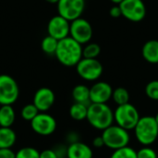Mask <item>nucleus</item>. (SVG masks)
<instances>
[{"mask_svg": "<svg viewBox=\"0 0 158 158\" xmlns=\"http://www.w3.org/2000/svg\"><path fill=\"white\" fill-rule=\"evenodd\" d=\"M55 56L58 62L65 67H76L82 58V45L70 36L58 41Z\"/></svg>", "mask_w": 158, "mask_h": 158, "instance_id": "obj_1", "label": "nucleus"}, {"mask_svg": "<svg viewBox=\"0 0 158 158\" xmlns=\"http://www.w3.org/2000/svg\"><path fill=\"white\" fill-rule=\"evenodd\" d=\"M86 120L98 131H104L114 122V111L107 104L91 103L88 106Z\"/></svg>", "mask_w": 158, "mask_h": 158, "instance_id": "obj_2", "label": "nucleus"}, {"mask_svg": "<svg viewBox=\"0 0 158 158\" xmlns=\"http://www.w3.org/2000/svg\"><path fill=\"white\" fill-rule=\"evenodd\" d=\"M133 131L136 140L143 146H150L158 138V125L152 116L140 118Z\"/></svg>", "mask_w": 158, "mask_h": 158, "instance_id": "obj_3", "label": "nucleus"}, {"mask_svg": "<svg viewBox=\"0 0 158 158\" xmlns=\"http://www.w3.org/2000/svg\"><path fill=\"white\" fill-rule=\"evenodd\" d=\"M101 136L104 140L105 146L113 151L128 146L131 142V135L129 131L121 128L117 124H112L111 126L102 131Z\"/></svg>", "mask_w": 158, "mask_h": 158, "instance_id": "obj_4", "label": "nucleus"}, {"mask_svg": "<svg viewBox=\"0 0 158 158\" xmlns=\"http://www.w3.org/2000/svg\"><path fill=\"white\" fill-rule=\"evenodd\" d=\"M140 118L138 109L130 103L118 106L114 111V121L116 124L129 131H133Z\"/></svg>", "mask_w": 158, "mask_h": 158, "instance_id": "obj_5", "label": "nucleus"}, {"mask_svg": "<svg viewBox=\"0 0 158 158\" xmlns=\"http://www.w3.org/2000/svg\"><path fill=\"white\" fill-rule=\"evenodd\" d=\"M103 65L96 58L82 57L76 65L78 75L84 81H95L103 74Z\"/></svg>", "mask_w": 158, "mask_h": 158, "instance_id": "obj_6", "label": "nucleus"}, {"mask_svg": "<svg viewBox=\"0 0 158 158\" xmlns=\"http://www.w3.org/2000/svg\"><path fill=\"white\" fill-rule=\"evenodd\" d=\"M19 95V89L16 80L7 75H0V106L15 104Z\"/></svg>", "mask_w": 158, "mask_h": 158, "instance_id": "obj_7", "label": "nucleus"}, {"mask_svg": "<svg viewBox=\"0 0 158 158\" xmlns=\"http://www.w3.org/2000/svg\"><path fill=\"white\" fill-rule=\"evenodd\" d=\"M69 36L81 45L86 44L93 37V27L87 19L78 18L70 21Z\"/></svg>", "mask_w": 158, "mask_h": 158, "instance_id": "obj_8", "label": "nucleus"}, {"mask_svg": "<svg viewBox=\"0 0 158 158\" xmlns=\"http://www.w3.org/2000/svg\"><path fill=\"white\" fill-rule=\"evenodd\" d=\"M30 123L33 132L44 137L52 135L57 127L56 118L46 112H40Z\"/></svg>", "mask_w": 158, "mask_h": 158, "instance_id": "obj_9", "label": "nucleus"}, {"mask_svg": "<svg viewBox=\"0 0 158 158\" xmlns=\"http://www.w3.org/2000/svg\"><path fill=\"white\" fill-rule=\"evenodd\" d=\"M118 6L122 16L130 21L140 22L146 16V6L143 0H123Z\"/></svg>", "mask_w": 158, "mask_h": 158, "instance_id": "obj_10", "label": "nucleus"}, {"mask_svg": "<svg viewBox=\"0 0 158 158\" xmlns=\"http://www.w3.org/2000/svg\"><path fill=\"white\" fill-rule=\"evenodd\" d=\"M58 15L69 21L81 18L85 8V0H59L57 2Z\"/></svg>", "mask_w": 158, "mask_h": 158, "instance_id": "obj_11", "label": "nucleus"}, {"mask_svg": "<svg viewBox=\"0 0 158 158\" xmlns=\"http://www.w3.org/2000/svg\"><path fill=\"white\" fill-rule=\"evenodd\" d=\"M69 25L70 21L66 19L60 15L53 17L47 24L48 35L56 38V40H62L69 36Z\"/></svg>", "mask_w": 158, "mask_h": 158, "instance_id": "obj_12", "label": "nucleus"}, {"mask_svg": "<svg viewBox=\"0 0 158 158\" xmlns=\"http://www.w3.org/2000/svg\"><path fill=\"white\" fill-rule=\"evenodd\" d=\"M55 101L56 95L52 89L48 87H42L35 92L32 104L37 107L39 112H47L52 108Z\"/></svg>", "mask_w": 158, "mask_h": 158, "instance_id": "obj_13", "label": "nucleus"}, {"mask_svg": "<svg viewBox=\"0 0 158 158\" xmlns=\"http://www.w3.org/2000/svg\"><path fill=\"white\" fill-rule=\"evenodd\" d=\"M113 88L106 81H97L90 88V102L106 104L112 98Z\"/></svg>", "mask_w": 158, "mask_h": 158, "instance_id": "obj_14", "label": "nucleus"}, {"mask_svg": "<svg viewBox=\"0 0 158 158\" xmlns=\"http://www.w3.org/2000/svg\"><path fill=\"white\" fill-rule=\"evenodd\" d=\"M94 152L92 148L82 143L78 142L72 144L68 145V152H67V158H93Z\"/></svg>", "mask_w": 158, "mask_h": 158, "instance_id": "obj_15", "label": "nucleus"}, {"mask_svg": "<svg viewBox=\"0 0 158 158\" xmlns=\"http://www.w3.org/2000/svg\"><path fill=\"white\" fill-rule=\"evenodd\" d=\"M142 55L145 61L151 64H158V41L149 40L147 41L143 48Z\"/></svg>", "mask_w": 158, "mask_h": 158, "instance_id": "obj_16", "label": "nucleus"}, {"mask_svg": "<svg viewBox=\"0 0 158 158\" xmlns=\"http://www.w3.org/2000/svg\"><path fill=\"white\" fill-rule=\"evenodd\" d=\"M16 120V112L12 106H0V127L11 128Z\"/></svg>", "mask_w": 158, "mask_h": 158, "instance_id": "obj_17", "label": "nucleus"}, {"mask_svg": "<svg viewBox=\"0 0 158 158\" xmlns=\"http://www.w3.org/2000/svg\"><path fill=\"white\" fill-rule=\"evenodd\" d=\"M17 142V133L12 128L0 127V149L12 148Z\"/></svg>", "mask_w": 158, "mask_h": 158, "instance_id": "obj_18", "label": "nucleus"}, {"mask_svg": "<svg viewBox=\"0 0 158 158\" xmlns=\"http://www.w3.org/2000/svg\"><path fill=\"white\" fill-rule=\"evenodd\" d=\"M72 98L76 103L90 105V88L84 84H78L72 90Z\"/></svg>", "mask_w": 158, "mask_h": 158, "instance_id": "obj_19", "label": "nucleus"}, {"mask_svg": "<svg viewBox=\"0 0 158 158\" xmlns=\"http://www.w3.org/2000/svg\"><path fill=\"white\" fill-rule=\"evenodd\" d=\"M88 106L89 105L75 102L69 107V113L70 118L76 121H82V120L86 119L87 112H88Z\"/></svg>", "mask_w": 158, "mask_h": 158, "instance_id": "obj_20", "label": "nucleus"}, {"mask_svg": "<svg viewBox=\"0 0 158 158\" xmlns=\"http://www.w3.org/2000/svg\"><path fill=\"white\" fill-rule=\"evenodd\" d=\"M112 99L117 104V106L125 105L127 103H130V93L124 87H118L113 90Z\"/></svg>", "mask_w": 158, "mask_h": 158, "instance_id": "obj_21", "label": "nucleus"}, {"mask_svg": "<svg viewBox=\"0 0 158 158\" xmlns=\"http://www.w3.org/2000/svg\"><path fill=\"white\" fill-rule=\"evenodd\" d=\"M57 44H58V40H56V38L50 35H47L43 39L41 43V48L43 52L47 55H55L57 47Z\"/></svg>", "mask_w": 158, "mask_h": 158, "instance_id": "obj_22", "label": "nucleus"}, {"mask_svg": "<svg viewBox=\"0 0 158 158\" xmlns=\"http://www.w3.org/2000/svg\"><path fill=\"white\" fill-rule=\"evenodd\" d=\"M101 53V47L96 43H88L82 48V57L84 58H97Z\"/></svg>", "mask_w": 158, "mask_h": 158, "instance_id": "obj_23", "label": "nucleus"}, {"mask_svg": "<svg viewBox=\"0 0 158 158\" xmlns=\"http://www.w3.org/2000/svg\"><path fill=\"white\" fill-rule=\"evenodd\" d=\"M110 158H137V151L128 145L114 150Z\"/></svg>", "mask_w": 158, "mask_h": 158, "instance_id": "obj_24", "label": "nucleus"}, {"mask_svg": "<svg viewBox=\"0 0 158 158\" xmlns=\"http://www.w3.org/2000/svg\"><path fill=\"white\" fill-rule=\"evenodd\" d=\"M39 110L37 109V107L31 103V104H27L25 105L21 110H20V117L25 120V121H29L31 122L38 114H39Z\"/></svg>", "mask_w": 158, "mask_h": 158, "instance_id": "obj_25", "label": "nucleus"}, {"mask_svg": "<svg viewBox=\"0 0 158 158\" xmlns=\"http://www.w3.org/2000/svg\"><path fill=\"white\" fill-rule=\"evenodd\" d=\"M40 152L34 147L25 146L16 152L15 158H39Z\"/></svg>", "mask_w": 158, "mask_h": 158, "instance_id": "obj_26", "label": "nucleus"}, {"mask_svg": "<svg viewBox=\"0 0 158 158\" xmlns=\"http://www.w3.org/2000/svg\"><path fill=\"white\" fill-rule=\"evenodd\" d=\"M145 94L148 98L158 101V80L152 81L145 86Z\"/></svg>", "mask_w": 158, "mask_h": 158, "instance_id": "obj_27", "label": "nucleus"}, {"mask_svg": "<svg viewBox=\"0 0 158 158\" xmlns=\"http://www.w3.org/2000/svg\"><path fill=\"white\" fill-rule=\"evenodd\" d=\"M156 152L150 146H143L137 151V158H157Z\"/></svg>", "mask_w": 158, "mask_h": 158, "instance_id": "obj_28", "label": "nucleus"}, {"mask_svg": "<svg viewBox=\"0 0 158 158\" xmlns=\"http://www.w3.org/2000/svg\"><path fill=\"white\" fill-rule=\"evenodd\" d=\"M54 152L56 153L58 158H67V152H68V144L65 143H57L53 148Z\"/></svg>", "mask_w": 158, "mask_h": 158, "instance_id": "obj_29", "label": "nucleus"}, {"mask_svg": "<svg viewBox=\"0 0 158 158\" xmlns=\"http://www.w3.org/2000/svg\"><path fill=\"white\" fill-rule=\"evenodd\" d=\"M80 134L75 131H69L67 134H66V137H65V142L68 145L69 144H72V143H78L80 142Z\"/></svg>", "mask_w": 158, "mask_h": 158, "instance_id": "obj_30", "label": "nucleus"}, {"mask_svg": "<svg viewBox=\"0 0 158 158\" xmlns=\"http://www.w3.org/2000/svg\"><path fill=\"white\" fill-rule=\"evenodd\" d=\"M16 152L12 148H1L0 149V158H15Z\"/></svg>", "mask_w": 158, "mask_h": 158, "instance_id": "obj_31", "label": "nucleus"}, {"mask_svg": "<svg viewBox=\"0 0 158 158\" xmlns=\"http://www.w3.org/2000/svg\"><path fill=\"white\" fill-rule=\"evenodd\" d=\"M39 158H58L56 156V153L54 152V150L51 149H44L42 152H40Z\"/></svg>", "mask_w": 158, "mask_h": 158, "instance_id": "obj_32", "label": "nucleus"}, {"mask_svg": "<svg viewBox=\"0 0 158 158\" xmlns=\"http://www.w3.org/2000/svg\"><path fill=\"white\" fill-rule=\"evenodd\" d=\"M109 14H110V16H111L112 18H115V19L119 18L120 16H122L121 9H120L119 6H118V5L113 6L110 8V10H109Z\"/></svg>", "mask_w": 158, "mask_h": 158, "instance_id": "obj_33", "label": "nucleus"}, {"mask_svg": "<svg viewBox=\"0 0 158 158\" xmlns=\"http://www.w3.org/2000/svg\"><path fill=\"white\" fill-rule=\"evenodd\" d=\"M93 146L95 148H102L105 146V143L104 140L102 138V136H96L94 140H93Z\"/></svg>", "mask_w": 158, "mask_h": 158, "instance_id": "obj_34", "label": "nucleus"}, {"mask_svg": "<svg viewBox=\"0 0 158 158\" xmlns=\"http://www.w3.org/2000/svg\"><path fill=\"white\" fill-rule=\"evenodd\" d=\"M110 1H111L112 3H114L115 5H119L123 0H110Z\"/></svg>", "mask_w": 158, "mask_h": 158, "instance_id": "obj_35", "label": "nucleus"}, {"mask_svg": "<svg viewBox=\"0 0 158 158\" xmlns=\"http://www.w3.org/2000/svg\"><path fill=\"white\" fill-rule=\"evenodd\" d=\"M45 1L48 2V3H50V4H57V2L59 0H45Z\"/></svg>", "mask_w": 158, "mask_h": 158, "instance_id": "obj_36", "label": "nucleus"}, {"mask_svg": "<svg viewBox=\"0 0 158 158\" xmlns=\"http://www.w3.org/2000/svg\"><path fill=\"white\" fill-rule=\"evenodd\" d=\"M154 118H155V119H156V123H157V125H158V112L156 113V115Z\"/></svg>", "mask_w": 158, "mask_h": 158, "instance_id": "obj_37", "label": "nucleus"}, {"mask_svg": "<svg viewBox=\"0 0 158 158\" xmlns=\"http://www.w3.org/2000/svg\"><path fill=\"white\" fill-rule=\"evenodd\" d=\"M157 65H158V64H157Z\"/></svg>", "mask_w": 158, "mask_h": 158, "instance_id": "obj_38", "label": "nucleus"}]
</instances>
